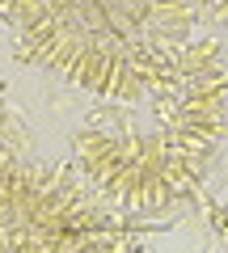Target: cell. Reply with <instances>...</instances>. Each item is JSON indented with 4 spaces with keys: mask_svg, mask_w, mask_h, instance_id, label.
I'll return each instance as SVG.
<instances>
[{
    "mask_svg": "<svg viewBox=\"0 0 228 253\" xmlns=\"http://www.w3.org/2000/svg\"><path fill=\"white\" fill-rule=\"evenodd\" d=\"M106 63H110V51H106V46L85 42L81 55L72 59V68H68V81L81 84V89H93V93H97V89H101V76H106Z\"/></svg>",
    "mask_w": 228,
    "mask_h": 253,
    "instance_id": "1",
    "label": "cell"
},
{
    "mask_svg": "<svg viewBox=\"0 0 228 253\" xmlns=\"http://www.w3.org/2000/svg\"><path fill=\"white\" fill-rule=\"evenodd\" d=\"M216 63H220V46H216V42H194L190 51H182V55H178L174 72L186 81V76H194V72H207V68H216Z\"/></svg>",
    "mask_w": 228,
    "mask_h": 253,
    "instance_id": "2",
    "label": "cell"
},
{
    "mask_svg": "<svg viewBox=\"0 0 228 253\" xmlns=\"http://www.w3.org/2000/svg\"><path fill=\"white\" fill-rule=\"evenodd\" d=\"M186 97H228V72H220V63L216 68H207V72H194L186 76Z\"/></svg>",
    "mask_w": 228,
    "mask_h": 253,
    "instance_id": "3",
    "label": "cell"
},
{
    "mask_svg": "<svg viewBox=\"0 0 228 253\" xmlns=\"http://www.w3.org/2000/svg\"><path fill=\"white\" fill-rule=\"evenodd\" d=\"M119 144H123V139H119V135H110V131H81V135H76V156L89 165V161H97V156L114 152Z\"/></svg>",
    "mask_w": 228,
    "mask_h": 253,
    "instance_id": "4",
    "label": "cell"
},
{
    "mask_svg": "<svg viewBox=\"0 0 228 253\" xmlns=\"http://www.w3.org/2000/svg\"><path fill=\"white\" fill-rule=\"evenodd\" d=\"M89 42V38H81L76 34V30H64V34H59V42H55V51L46 55V68H59V72H68V68H72V59L76 55H81V46Z\"/></svg>",
    "mask_w": 228,
    "mask_h": 253,
    "instance_id": "5",
    "label": "cell"
},
{
    "mask_svg": "<svg viewBox=\"0 0 228 253\" xmlns=\"http://www.w3.org/2000/svg\"><path fill=\"white\" fill-rule=\"evenodd\" d=\"M9 17L17 21V26H34V21L51 17V0H9Z\"/></svg>",
    "mask_w": 228,
    "mask_h": 253,
    "instance_id": "6",
    "label": "cell"
},
{
    "mask_svg": "<svg viewBox=\"0 0 228 253\" xmlns=\"http://www.w3.org/2000/svg\"><path fill=\"white\" fill-rule=\"evenodd\" d=\"M178 126H182V131H194V135H203V139H211V144H220V139L228 135L224 118H194V114H178Z\"/></svg>",
    "mask_w": 228,
    "mask_h": 253,
    "instance_id": "7",
    "label": "cell"
},
{
    "mask_svg": "<svg viewBox=\"0 0 228 253\" xmlns=\"http://www.w3.org/2000/svg\"><path fill=\"white\" fill-rule=\"evenodd\" d=\"M178 114H194V118H224V101H220V97H186Z\"/></svg>",
    "mask_w": 228,
    "mask_h": 253,
    "instance_id": "8",
    "label": "cell"
},
{
    "mask_svg": "<svg viewBox=\"0 0 228 253\" xmlns=\"http://www.w3.org/2000/svg\"><path fill=\"white\" fill-rule=\"evenodd\" d=\"M139 93H144V84H139V76L131 72V63H127V72H123L119 89H114V101H136Z\"/></svg>",
    "mask_w": 228,
    "mask_h": 253,
    "instance_id": "9",
    "label": "cell"
}]
</instances>
